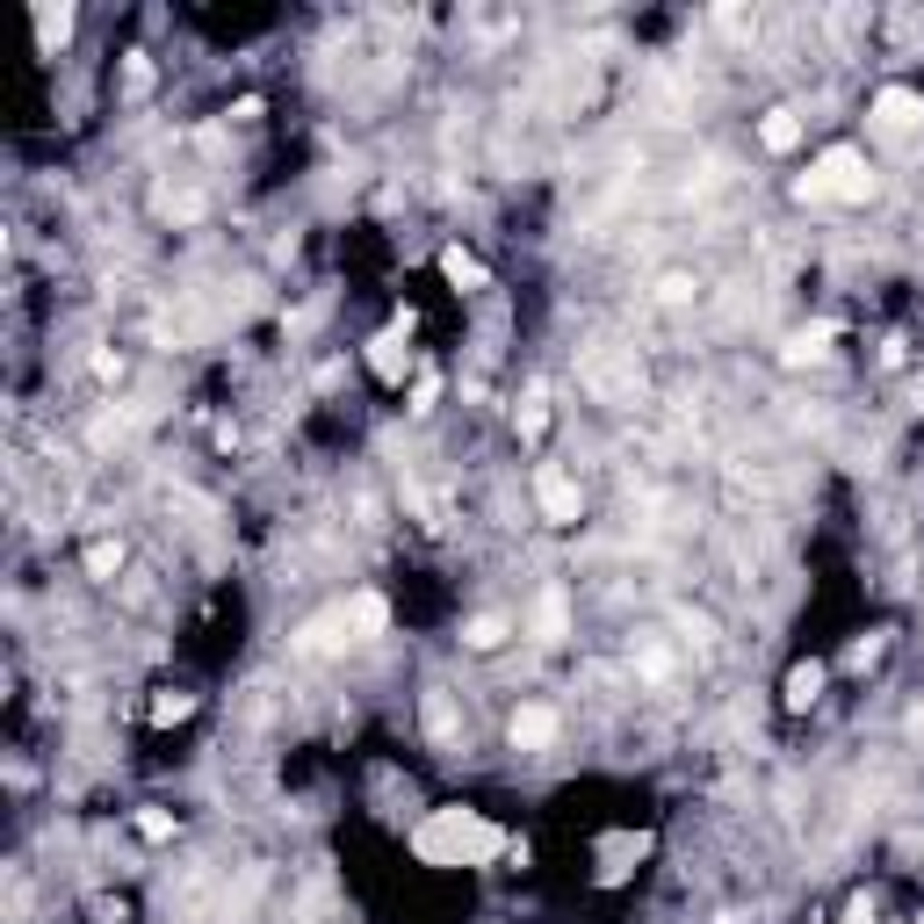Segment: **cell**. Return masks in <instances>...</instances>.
<instances>
[{
	"label": "cell",
	"instance_id": "cell-1",
	"mask_svg": "<svg viewBox=\"0 0 924 924\" xmlns=\"http://www.w3.org/2000/svg\"><path fill=\"white\" fill-rule=\"evenodd\" d=\"M412 852H419L426 866H485L506 852L499 823H485L477 809H434V817L412 831Z\"/></svg>",
	"mask_w": 924,
	"mask_h": 924
},
{
	"label": "cell",
	"instance_id": "cell-2",
	"mask_svg": "<svg viewBox=\"0 0 924 924\" xmlns=\"http://www.w3.org/2000/svg\"><path fill=\"white\" fill-rule=\"evenodd\" d=\"M866 196H874V174H866V159L852 145H831L802 174V203H866Z\"/></svg>",
	"mask_w": 924,
	"mask_h": 924
},
{
	"label": "cell",
	"instance_id": "cell-3",
	"mask_svg": "<svg viewBox=\"0 0 924 924\" xmlns=\"http://www.w3.org/2000/svg\"><path fill=\"white\" fill-rule=\"evenodd\" d=\"M924 131V94L917 87H881L874 94V137H917Z\"/></svg>",
	"mask_w": 924,
	"mask_h": 924
},
{
	"label": "cell",
	"instance_id": "cell-4",
	"mask_svg": "<svg viewBox=\"0 0 924 924\" xmlns=\"http://www.w3.org/2000/svg\"><path fill=\"white\" fill-rule=\"evenodd\" d=\"M534 506H542V513L557 520V528H571V520H578V506H585V499H578V485H571L563 470H534Z\"/></svg>",
	"mask_w": 924,
	"mask_h": 924
},
{
	"label": "cell",
	"instance_id": "cell-5",
	"mask_svg": "<svg viewBox=\"0 0 924 924\" xmlns=\"http://www.w3.org/2000/svg\"><path fill=\"white\" fill-rule=\"evenodd\" d=\"M340 643H354V614H347V606H333V614H319V622L297 629V651H311V657L340 651Z\"/></svg>",
	"mask_w": 924,
	"mask_h": 924
},
{
	"label": "cell",
	"instance_id": "cell-6",
	"mask_svg": "<svg viewBox=\"0 0 924 924\" xmlns=\"http://www.w3.org/2000/svg\"><path fill=\"white\" fill-rule=\"evenodd\" d=\"M506 737H513V751H542V744H557V708H513Z\"/></svg>",
	"mask_w": 924,
	"mask_h": 924
},
{
	"label": "cell",
	"instance_id": "cell-7",
	"mask_svg": "<svg viewBox=\"0 0 924 924\" xmlns=\"http://www.w3.org/2000/svg\"><path fill=\"white\" fill-rule=\"evenodd\" d=\"M563 636H571V600H563V585H549L534 600V643H563Z\"/></svg>",
	"mask_w": 924,
	"mask_h": 924
},
{
	"label": "cell",
	"instance_id": "cell-8",
	"mask_svg": "<svg viewBox=\"0 0 924 924\" xmlns=\"http://www.w3.org/2000/svg\"><path fill=\"white\" fill-rule=\"evenodd\" d=\"M758 137H766V152H795V145H802V123H795V108H766Z\"/></svg>",
	"mask_w": 924,
	"mask_h": 924
},
{
	"label": "cell",
	"instance_id": "cell-9",
	"mask_svg": "<svg viewBox=\"0 0 924 924\" xmlns=\"http://www.w3.org/2000/svg\"><path fill=\"white\" fill-rule=\"evenodd\" d=\"M347 614H354V643L383 636V622H391V606H383L376 592H362V600H347Z\"/></svg>",
	"mask_w": 924,
	"mask_h": 924
},
{
	"label": "cell",
	"instance_id": "cell-10",
	"mask_svg": "<svg viewBox=\"0 0 924 924\" xmlns=\"http://www.w3.org/2000/svg\"><path fill=\"white\" fill-rule=\"evenodd\" d=\"M506 636H513V622H506V614H477V622L463 629V643H470V651H499Z\"/></svg>",
	"mask_w": 924,
	"mask_h": 924
},
{
	"label": "cell",
	"instance_id": "cell-11",
	"mask_svg": "<svg viewBox=\"0 0 924 924\" xmlns=\"http://www.w3.org/2000/svg\"><path fill=\"white\" fill-rule=\"evenodd\" d=\"M440 274H448L455 289H485V268H477V260L463 253V246H448V253H440Z\"/></svg>",
	"mask_w": 924,
	"mask_h": 924
},
{
	"label": "cell",
	"instance_id": "cell-12",
	"mask_svg": "<svg viewBox=\"0 0 924 924\" xmlns=\"http://www.w3.org/2000/svg\"><path fill=\"white\" fill-rule=\"evenodd\" d=\"M823 694V665H795L788 672V708H809Z\"/></svg>",
	"mask_w": 924,
	"mask_h": 924
},
{
	"label": "cell",
	"instance_id": "cell-13",
	"mask_svg": "<svg viewBox=\"0 0 924 924\" xmlns=\"http://www.w3.org/2000/svg\"><path fill=\"white\" fill-rule=\"evenodd\" d=\"M123 571V542H87V578H116Z\"/></svg>",
	"mask_w": 924,
	"mask_h": 924
},
{
	"label": "cell",
	"instance_id": "cell-14",
	"mask_svg": "<svg viewBox=\"0 0 924 924\" xmlns=\"http://www.w3.org/2000/svg\"><path fill=\"white\" fill-rule=\"evenodd\" d=\"M823 347H831V325H809V333H795V340H788V362H817Z\"/></svg>",
	"mask_w": 924,
	"mask_h": 924
},
{
	"label": "cell",
	"instance_id": "cell-15",
	"mask_svg": "<svg viewBox=\"0 0 924 924\" xmlns=\"http://www.w3.org/2000/svg\"><path fill=\"white\" fill-rule=\"evenodd\" d=\"M426 737H440V744L455 737V708H448V694H426Z\"/></svg>",
	"mask_w": 924,
	"mask_h": 924
},
{
	"label": "cell",
	"instance_id": "cell-16",
	"mask_svg": "<svg viewBox=\"0 0 924 924\" xmlns=\"http://www.w3.org/2000/svg\"><path fill=\"white\" fill-rule=\"evenodd\" d=\"M65 30H73V8H44V15H37V37H44V44H59Z\"/></svg>",
	"mask_w": 924,
	"mask_h": 924
},
{
	"label": "cell",
	"instance_id": "cell-17",
	"mask_svg": "<svg viewBox=\"0 0 924 924\" xmlns=\"http://www.w3.org/2000/svg\"><path fill=\"white\" fill-rule=\"evenodd\" d=\"M657 297H665V303H686V297H694V274H665V289H657Z\"/></svg>",
	"mask_w": 924,
	"mask_h": 924
},
{
	"label": "cell",
	"instance_id": "cell-18",
	"mask_svg": "<svg viewBox=\"0 0 924 924\" xmlns=\"http://www.w3.org/2000/svg\"><path fill=\"white\" fill-rule=\"evenodd\" d=\"M845 924H874V903H866V895H860V903L845 910Z\"/></svg>",
	"mask_w": 924,
	"mask_h": 924
}]
</instances>
